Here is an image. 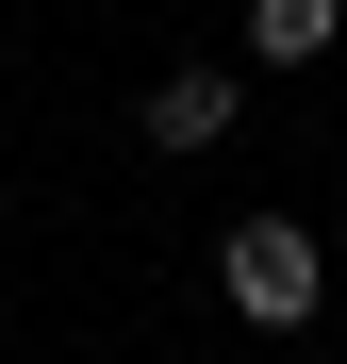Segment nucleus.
Returning a JSON list of instances; mask_svg holds the SVG:
<instances>
[{
    "mask_svg": "<svg viewBox=\"0 0 347 364\" xmlns=\"http://www.w3.org/2000/svg\"><path fill=\"white\" fill-rule=\"evenodd\" d=\"M215 298H231L248 331H314V298H331V249H314L298 215H248V232L215 249Z\"/></svg>",
    "mask_w": 347,
    "mask_h": 364,
    "instance_id": "1",
    "label": "nucleus"
},
{
    "mask_svg": "<svg viewBox=\"0 0 347 364\" xmlns=\"http://www.w3.org/2000/svg\"><path fill=\"white\" fill-rule=\"evenodd\" d=\"M231 116H248L231 67H165V83H149V149H231Z\"/></svg>",
    "mask_w": 347,
    "mask_h": 364,
    "instance_id": "2",
    "label": "nucleus"
},
{
    "mask_svg": "<svg viewBox=\"0 0 347 364\" xmlns=\"http://www.w3.org/2000/svg\"><path fill=\"white\" fill-rule=\"evenodd\" d=\"M331 33H347V0H248V50L265 67H314Z\"/></svg>",
    "mask_w": 347,
    "mask_h": 364,
    "instance_id": "3",
    "label": "nucleus"
}]
</instances>
